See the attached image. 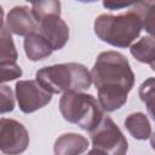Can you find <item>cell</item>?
<instances>
[{
  "instance_id": "9c48e42d",
  "label": "cell",
  "mask_w": 155,
  "mask_h": 155,
  "mask_svg": "<svg viewBox=\"0 0 155 155\" xmlns=\"http://www.w3.org/2000/svg\"><path fill=\"white\" fill-rule=\"evenodd\" d=\"M6 28L10 33L19 36H27L38 31V23L28 6H15L7 13Z\"/></svg>"
},
{
  "instance_id": "4fadbf2b",
  "label": "cell",
  "mask_w": 155,
  "mask_h": 155,
  "mask_svg": "<svg viewBox=\"0 0 155 155\" xmlns=\"http://www.w3.org/2000/svg\"><path fill=\"white\" fill-rule=\"evenodd\" d=\"M131 54L139 62L149 64L155 69V40L153 36H143L130 46Z\"/></svg>"
},
{
  "instance_id": "6da1fadb",
  "label": "cell",
  "mask_w": 155,
  "mask_h": 155,
  "mask_svg": "<svg viewBox=\"0 0 155 155\" xmlns=\"http://www.w3.org/2000/svg\"><path fill=\"white\" fill-rule=\"evenodd\" d=\"M91 79L98 92V103L104 111L111 113L127 102L134 86V73L128 59L117 51L101 52L91 70Z\"/></svg>"
},
{
  "instance_id": "9a60e30c",
  "label": "cell",
  "mask_w": 155,
  "mask_h": 155,
  "mask_svg": "<svg viewBox=\"0 0 155 155\" xmlns=\"http://www.w3.org/2000/svg\"><path fill=\"white\" fill-rule=\"evenodd\" d=\"M18 58V53L12 40L11 33L7 28H2L0 30V62H16Z\"/></svg>"
},
{
  "instance_id": "44dd1931",
  "label": "cell",
  "mask_w": 155,
  "mask_h": 155,
  "mask_svg": "<svg viewBox=\"0 0 155 155\" xmlns=\"http://www.w3.org/2000/svg\"><path fill=\"white\" fill-rule=\"evenodd\" d=\"M4 28V8L0 5V30Z\"/></svg>"
},
{
  "instance_id": "3957f363",
  "label": "cell",
  "mask_w": 155,
  "mask_h": 155,
  "mask_svg": "<svg viewBox=\"0 0 155 155\" xmlns=\"http://www.w3.org/2000/svg\"><path fill=\"white\" fill-rule=\"evenodd\" d=\"M121 15H99L93 23L94 34L102 41L120 48H126L139 36L143 24L133 8Z\"/></svg>"
},
{
  "instance_id": "277c9868",
  "label": "cell",
  "mask_w": 155,
  "mask_h": 155,
  "mask_svg": "<svg viewBox=\"0 0 155 155\" xmlns=\"http://www.w3.org/2000/svg\"><path fill=\"white\" fill-rule=\"evenodd\" d=\"M59 111L65 121L88 132L94 130L104 116L98 101L84 92L63 93L59 99Z\"/></svg>"
},
{
  "instance_id": "7c38bea8",
  "label": "cell",
  "mask_w": 155,
  "mask_h": 155,
  "mask_svg": "<svg viewBox=\"0 0 155 155\" xmlns=\"http://www.w3.org/2000/svg\"><path fill=\"white\" fill-rule=\"evenodd\" d=\"M125 127L130 134L138 140H147L151 136V124L143 113L130 114L125 120Z\"/></svg>"
},
{
  "instance_id": "2e32d148",
  "label": "cell",
  "mask_w": 155,
  "mask_h": 155,
  "mask_svg": "<svg viewBox=\"0 0 155 155\" xmlns=\"http://www.w3.org/2000/svg\"><path fill=\"white\" fill-rule=\"evenodd\" d=\"M133 8L142 19L143 28L153 36L154 33V1H140L133 4Z\"/></svg>"
},
{
  "instance_id": "8992f818",
  "label": "cell",
  "mask_w": 155,
  "mask_h": 155,
  "mask_svg": "<svg viewBox=\"0 0 155 155\" xmlns=\"http://www.w3.org/2000/svg\"><path fill=\"white\" fill-rule=\"evenodd\" d=\"M29 133L23 124L15 119H0V151L6 155H19L29 145Z\"/></svg>"
},
{
  "instance_id": "d6986e66",
  "label": "cell",
  "mask_w": 155,
  "mask_h": 155,
  "mask_svg": "<svg viewBox=\"0 0 155 155\" xmlns=\"http://www.w3.org/2000/svg\"><path fill=\"white\" fill-rule=\"evenodd\" d=\"M139 97L149 108L150 114H153L151 108H153V99H154V78H149L140 85Z\"/></svg>"
},
{
  "instance_id": "7a4b0ae2",
  "label": "cell",
  "mask_w": 155,
  "mask_h": 155,
  "mask_svg": "<svg viewBox=\"0 0 155 155\" xmlns=\"http://www.w3.org/2000/svg\"><path fill=\"white\" fill-rule=\"evenodd\" d=\"M36 82L48 93L82 92L92 84L91 73L80 63H62L44 67L35 74Z\"/></svg>"
},
{
  "instance_id": "ac0fdd59",
  "label": "cell",
  "mask_w": 155,
  "mask_h": 155,
  "mask_svg": "<svg viewBox=\"0 0 155 155\" xmlns=\"http://www.w3.org/2000/svg\"><path fill=\"white\" fill-rule=\"evenodd\" d=\"M15 109V96L10 86L0 84V114L11 113Z\"/></svg>"
},
{
  "instance_id": "5bb4252c",
  "label": "cell",
  "mask_w": 155,
  "mask_h": 155,
  "mask_svg": "<svg viewBox=\"0 0 155 155\" xmlns=\"http://www.w3.org/2000/svg\"><path fill=\"white\" fill-rule=\"evenodd\" d=\"M31 13L36 23L50 16H61V2L56 0L31 2Z\"/></svg>"
},
{
  "instance_id": "e0dca14e",
  "label": "cell",
  "mask_w": 155,
  "mask_h": 155,
  "mask_svg": "<svg viewBox=\"0 0 155 155\" xmlns=\"http://www.w3.org/2000/svg\"><path fill=\"white\" fill-rule=\"evenodd\" d=\"M22 76V69L16 62H0V84L16 80Z\"/></svg>"
},
{
  "instance_id": "52a82bcc",
  "label": "cell",
  "mask_w": 155,
  "mask_h": 155,
  "mask_svg": "<svg viewBox=\"0 0 155 155\" xmlns=\"http://www.w3.org/2000/svg\"><path fill=\"white\" fill-rule=\"evenodd\" d=\"M15 97L24 114L34 113L52 101V94L45 91L36 80H19L15 87Z\"/></svg>"
},
{
  "instance_id": "7402d4cb",
  "label": "cell",
  "mask_w": 155,
  "mask_h": 155,
  "mask_svg": "<svg viewBox=\"0 0 155 155\" xmlns=\"http://www.w3.org/2000/svg\"><path fill=\"white\" fill-rule=\"evenodd\" d=\"M87 155H104V154H102V153H101V151H98V150L92 149V150H90V151L87 153Z\"/></svg>"
},
{
  "instance_id": "ba28073f",
  "label": "cell",
  "mask_w": 155,
  "mask_h": 155,
  "mask_svg": "<svg viewBox=\"0 0 155 155\" xmlns=\"http://www.w3.org/2000/svg\"><path fill=\"white\" fill-rule=\"evenodd\" d=\"M38 33L42 35L52 47V51L61 50L69 40V27L61 16H50L38 23Z\"/></svg>"
},
{
  "instance_id": "5b68a950",
  "label": "cell",
  "mask_w": 155,
  "mask_h": 155,
  "mask_svg": "<svg viewBox=\"0 0 155 155\" xmlns=\"http://www.w3.org/2000/svg\"><path fill=\"white\" fill-rule=\"evenodd\" d=\"M91 143L94 150L104 155H126L128 143L121 130L109 116H103L91 132Z\"/></svg>"
},
{
  "instance_id": "30bf717a",
  "label": "cell",
  "mask_w": 155,
  "mask_h": 155,
  "mask_svg": "<svg viewBox=\"0 0 155 155\" xmlns=\"http://www.w3.org/2000/svg\"><path fill=\"white\" fill-rule=\"evenodd\" d=\"M90 143L88 139L79 133H64L59 136L53 145L54 155H82Z\"/></svg>"
},
{
  "instance_id": "ffe728a7",
  "label": "cell",
  "mask_w": 155,
  "mask_h": 155,
  "mask_svg": "<svg viewBox=\"0 0 155 155\" xmlns=\"http://www.w3.org/2000/svg\"><path fill=\"white\" fill-rule=\"evenodd\" d=\"M132 4H114V2H103V6L104 7H108L110 10H117V8H121V7H130Z\"/></svg>"
},
{
  "instance_id": "8fae6325",
  "label": "cell",
  "mask_w": 155,
  "mask_h": 155,
  "mask_svg": "<svg viewBox=\"0 0 155 155\" xmlns=\"http://www.w3.org/2000/svg\"><path fill=\"white\" fill-rule=\"evenodd\" d=\"M24 52L29 61L38 62L47 58L52 54V47L46 41V39L40 35L38 31L31 33L24 39Z\"/></svg>"
}]
</instances>
